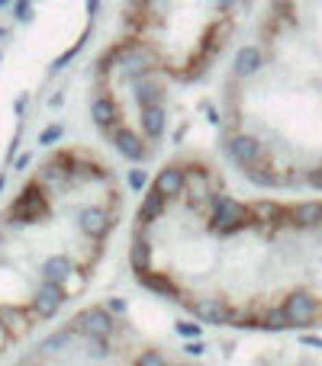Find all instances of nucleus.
<instances>
[{
	"label": "nucleus",
	"instance_id": "1",
	"mask_svg": "<svg viewBox=\"0 0 322 366\" xmlns=\"http://www.w3.org/2000/svg\"><path fill=\"white\" fill-rule=\"evenodd\" d=\"M136 280L238 331H322V196H245L200 155L168 161L142 196Z\"/></svg>",
	"mask_w": 322,
	"mask_h": 366
},
{
	"label": "nucleus",
	"instance_id": "2",
	"mask_svg": "<svg viewBox=\"0 0 322 366\" xmlns=\"http://www.w3.org/2000/svg\"><path fill=\"white\" fill-rule=\"evenodd\" d=\"M123 199V180L100 151L62 145L0 206V354L84 296L119 228Z\"/></svg>",
	"mask_w": 322,
	"mask_h": 366
},
{
	"label": "nucleus",
	"instance_id": "3",
	"mask_svg": "<svg viewBox=\"0 0 322 366\" xmlns=\"http://www.w3.org/2000/svg\"><path fill=\"white\" fill-rule=\"evenodd\" d=\"M219 135L264 189L322 193V0H264L225 71Z\"/></svg>",
	"mask_w": 322,
	"mask_h": 366
},
{
	"label": "nucleus",
	"instance_id": "4",
	"mask_svg": "<svg viewBox=\"0 0 322 366\" xmlns=\"http://www.w3.org/2000/svg\"><path fill=\"white\" fill-rule=\"evenodd\" d=\"M255 0H126L116 39L97 62L168 100L213 74L245 29Z\"/></svg>",
	"mask_w": 322,
	"mask_h": 366
}]
</instances>
